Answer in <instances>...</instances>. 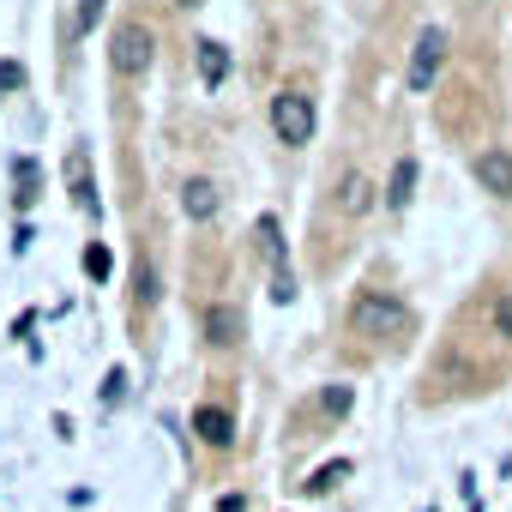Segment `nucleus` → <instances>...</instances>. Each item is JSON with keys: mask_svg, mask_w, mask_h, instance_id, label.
<instances>
[{"mask_svg": "<svg viewBox=\"0 0 512 512\" xmlns=\"http://www.w3.org/2000/svg\"><path fill=\"white\" fill-rule=\"evenodd\" d=\"M199 79H205L211 91H217V85L229 79V49H223L217 37H205V43H199Z\"/></svg>", "mask_w": 512, "mask_h": 512, "instance_id": "10", "label": "nucleus"}, {"mask_svg": "<svg viewBox=\"0 0 512 512\" xmlns=\"http://www.w3.org/2000/svg\"><path fill=\"white\" fill-rule=\"evenodd\" d=\"M476 181H482V193L512 199V151H482L476 157Z\"/></svg>", "mask_w": 512, "mask_h": 512, "instance_id": "5", "label": "nucleus"}, {"mask_svg": "<svg viewBox=\"0 0 512 512\" xmlns=\"http://www.w3.org/2000/svg\"><path fill=\"white\" fill-rule=\"evenodd\" d=\"M97 19H103V0H79V31H97Z\"/></svg>", "mask_w": 512, "mask_h": 512, "instance_id": "18", "label": "nucleus"}, {"mask_svg": "<svg viewBox=\"0 0 512 512\" xmlns=\"http://www.w3.org/2000/svg\"><path fill=\"white\" fill-rule=\"evenodd\" d=\"M350 326L362 332V338H404L410 332V308L398 302V296H386V290H362L356 296V308H350Z\"/></svg>", "mask_w": 512, "mask_h": 512, "instance_id": "1", "label": "nucleus"}, {"mask_svg": "<svg viewBox=\"0 0 512 512\" xmlns=\"http://www.w3.org/2000/svg\"><path fill=\"white\" fill-rule=\"evenodd\" d=\"M19 79H25V67H19V61H7V67H0V85H19Z\"/></svg>", "mask_w": 512, "mask_h": 512, "instance_id": "21", "label": "nucleus"}, {"mask_svg": "<svg viewBox=\"0 0 512 512\" xmlns=\"http://www.w3.org/2000/svg\"><path fill=\"white\" fill-rule=\"evenodd\" d=\"M217 512H247V500H241V494H223V500H217Z\"/></svg>", "mask_w": 512, "mask_h": 512, "instance_id": "22", "label": "nucleus"}, {"mask_svg": "<svg viewBox=\"0 0 512 512\" xmlns=\"http://www.w3.org/2000/svg\"><path fill=\"white\" fill-rule=\"evenodd\" d=\"M494 326H500V338H512V296L494 302Z\"/></svg>", "mask_w": 512, "mask_h": 512, "instance_id": "20", "label": "nucleus"}, {"mask_svg": "<svg viewBox=\"0 0 512 512\" xmlns=\"http://www.w3.org/2000/svg\"><path fill=\"white\" fill-rule=\"evenodd\" d=\"M338 476H350V464H344V458H338V464H326V470H320V476H314V482H308V488H332V482H338Z\"/></svg>", "mask_w": 512, "mask_h": 512, "instance_id": "19", "label": "nucleus"}, {"mask_svg": "<svg viewBox=\"0 0 512 512\" xmlns=\"http://www.w3.org/2000/svg\"><path fill=\"white\" fill-rule=\"evenodd\" d=\"M151 55H157V43H151L145 25H121L115 43H109V61H115V73H127V79H139V73L151 67Z\"/></svg>", "mask_w": 512, "mask_h": 512, "instance_id": "4", "label": "nucleus"}, {"mask_svg": "<svg viewBox=\"0 0 512 512\" xmlns=\"http://www.w3.org/2000/svg\"><path fill=\"white\" fill-rule=\"evenodd\" d=\"M446 67V31L440 25H422L416 31V49H410V91H434V73Z\"/></svg>", "mask_w": 512, "mask_h": 512, "instance_id": "3", "label": "nucleus"}, {"mask_svg": "<svg viewBox=\"0 0 512 512\" xmlns=\"http://www.w3.org/2000/svg\"><path fill=\"white\" fill-rule=\"evenodd\" d=\"M368 205H374V181H368L362 169H350V175L338 181V211H344V217H362Z\"/></svg>", "mask_w": 512, "mask_h": 512, "instance_id": "7", "label": "nucleus"}, {"mask_svg": "<svg viewBox=\"0 0 512 512\" xmlns=\"http://www.w3.org/2000/svg\"><path fill=\"white\" fill-rule=\"evenodd\" d=\"M205 338H211L217 350L235 344V338H241V314H235V308H211V314H205Z\"/></svg>", "mask_w": 512, "mask_h": 512, "instance_id": "12", "label": "nucleus"}, {"mask_svg": "<svg viewBox=\"0 0 512 512\" xmlns=\"http://www.w3.org/2000/svg\"><path fill=\"white\" fill-rule=\"evenodd\" d=\"M109 272H115V253H109L103 241H91V247H85V278H97V284H103Z\"/></svg>", "mask_w": 512, "mask_h": 512, "instance_id": "13", "label": "nucleus"}, {"mask_svg": "<svg viewBox=\"0 0 512 512\" xmlns=\"http://www.w3.org/2000/svg\"><path fill=\"white\" fill-rule=\"evenodd\" d=\"M13 175H19V205H31V199H37V163H31V157H19V163H13Z\"/></svg>", "mask_w": 512, "mask_h": 512, "instance_id": "15", "label": "nucleus"}, {"mask_svg": "<svg viewBox=\"0 0 512 512\" xmlns=\"http://www.w3.org/2000/svg\"><path fill=\"white\" fill-rule=\"evenodd\" d=\"M410 193H416V157H398V163H392L386 205H392V211H404V205H410Z\"/></svg>", "mask_w": 512, "mask_h": 512, "instance_id": "11", "label": "nucleus"}, {"mask_svg": "<svg viewBox=\"0 0 512 512\" xmlns=\"http://www.w3.org/2000/svg\"><path fill=\"white\" fill-rule=\"evenodd\" d=\"M193 434H199L205 446H229V440H235V416L217 410V404H205V410H193Z\"/></svg>", "mask_w": 512, "mask_h": 512, "instance_id": "6", "label": "nucleus"}, {"mask_svg": "<svg viewBox=\"0 0 512 512\" xmlns=\"http://www.w3.org/2000/svg\"><path fill=\"white\" fill-rule=\"evenodd\" d=\"M181 211H187L193 223H211V217H217V187H211L205 175H193V181L181 187Z\"/></svg>", "mask_w": 512, "mask_h": 512, "instance_id": "8", "label": "nucleus"}, {"mask_svg": "<svg viewBox=\"0 0 512 512\" xmlns=\"http://www.w3.org/2000/svg\"><path fill=\"white\" fill-rule=\"evenodd\" d=\"M320 404H326L332 416H350V404H356V392H350V386L338 380V386H326V392H320Z\"/></svg>", "mask_w": 512, "mask_h": 512, "instance_id": "16", "label": "nucleus"}, {"mask_svg": "<svg viewBox=\"0 0 512 512\" xmlns=\"http://www.w3.org/2000/svg\"><path fill=\"white\" fill-rule=\"evenodd\" d=\"M181 7H199V0H181Z\"/></svg>", "mask_w": 512, "mask_h": 512, "instance_id": "23", "label": "nucleus"}, {"mask_svg": "<svg viewBox=\"0 0 512 512\" xmlns=\"http://www.w3.org/2000/svg\"><path fill=\"white\" fill-rule=\"evenodd\" d=\"M260 241H266V260L284 272V229H278V217H260Z\"/></svg>", "mask_w": 512, "mask_h": 512, "instance_id": "14", "label": "nucleus"}, {"mask_svg": "<svg viewBox=\"0 0 512 512\" xmlns=\"http://www.w3.org/2000/svg\"><path fill=\"white\" fill-rule=\"evenodd\" d=\"M272 302H296V272H278L272 278Z\"/></svg>", "mask_w": 512, "mask_h": 512, "instance_id": "17", "label": "nucleus"}, {"mask_svg": "<svg viewBox=\"0 0 512 512\" xmlns=\"http://www.w3.org/2000/svg\"><path fill=\"white\" fill-rule=\"evenodd\" d=\"M67 187H73V205H79V211H97V187H91V163H85V151L67 157Z\"/></svg>", "mask_w": 512, "mask_h": 512, "instance_id": "9", "label": "nucleus"}, {"mask_svg": "<svg viewBox=\"0 0 512 512\" xmlns=\"http://www.w3.org/2000/svg\"><path fill=\"white\" fill-rule=\"evenodd\" d=\"M272 133L284 145H308L314 139V97L308 91H278L272 97Z\"/></svg>", "mask_w": 512, "mask_h": 512, "instance_id": "2", "label": "nucleus"}]
</instances>
